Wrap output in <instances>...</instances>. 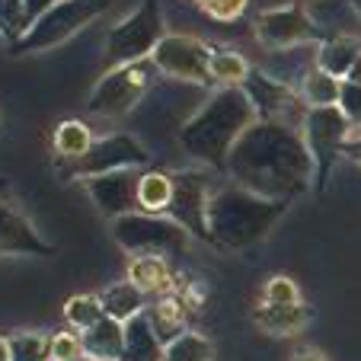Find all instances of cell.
Segmentation results:
<instances>
[{
	"label": "cell",
	"instance_id": "obj_1",
	"mask_svg": "<svg viewBox=\"0 0 361 361\" xmlns=\"http://www.w3.org/2000/svg\"><path fill=\"white\" fill-rule=\"evenodd\" d=\"M224 173L233 185L272 202H294L310 189L314 157L304 144L300 125L259 118L233 144Z\"/></svg>",
	"mask_w": 361,
	"mask_h": 361
},
{
	"label": "cell",
	"instance_id": "obj_2",
	"mask_svg": "<svg viewBox=\"0 0 361 361\" xmlns=\"http://www.w3.org/2000/svg\"><path fill=\"white\" fill-rule=\"evenodd\" d=\"M252 122H259L243 87H221L212 99L179 128V147L204 166L224 170L233 144L243 137Z\"/></svg>",
	"mask_w": 361,
	"mask_h": 361
},
{
	"label": "cell",
	"instance_id": "obj_3",
	"mask_svg": "<svg viewBox=\"0 0 361 361\" xmlns=\"http://www.w3.org/2000/svg\"><path fill=\"white\" fill-rule=\"evenodd\" d=\"M291 202H272V198L252 195L250 189L227 183L214 192L208 204V243L227 252H243L262 243L288 214Z\"/></svg>",
	"mask_w": 361,
	"mask_h": 361
},
{
	"label": "cell",
	"instance_id": "obj_4",
	"mask_svg": "<svg viewBox=\"0 0 361 361\" xmlns=\"http://www.w3.org/2000/svg\"><path fill=\"white\" fill-rule=\"evenodd\" d=\"M157 64L150 61H135V64H122V68H112L109 74H102L99 83L90 90L87 96V112L93 118H122L135 109L137 102L144 99L150 87H154V77H157Z\"/></svg>",
	"mask_w": 361,
	"mask_h": 361
},
{
	"label": "cell",
	"instance_id": "obj_5",
	"mask_svg": "<svg viewBox=\"0 0 361 361\" xmlns=\"http://www.w3.org/2000/svg\"><path fill=\"white\" fill-rule=\"evenodd\" d=\"M106 7H109V0H61L48 13H42L23 32L20 42H13V55H35V51L64 45L83 26H90Z\"/></svg>",
	"mask_w": 361,
	"mask_h": 361
},
{
	"label": "cell",
	"instance_id": "obj_6",
	"mask_svg": "<svg viewBox=\"0 0 361 361\" xmlns=\"http://www.w3.org/2000/svg\"><path fill=\"white\" fill-rule=\"evenodd\" d=\"M112 240L122 246L128 256H144V252H157V256H179L189 250V231L179 227L173 218L164 214H125V218L109 221Z\"/></svg>",
	"mask_w": 361,
	"mask_h": 361
},
{
	"label": "cell",
	"instance_id": "obj_7",
	"mask_svg": "<svg viewBox=\"0 0 361 361\" xmlns=\"http://www.w3.org/2000/svg\"><path fill=\"white\" fill-rule=\"evenodd\" d=\"M164 13H160L157 0H144L135 13L118 20L106 35V58L112 68L135 61H147L154 55V48L164 42Z\"/></svg>",
	"mask_w": 361,
	"mask_h": 361
},
{
	"label": "cell",
	"instance_id": "obj_8",
	"mask_svg": "<svg viewBox=\"0 0 361 361\" xmlns=\"http://www.w3.org/2000/svg\"><path fill=\"white\" fill-rule=\"evenodd\" d=\"M300 135H304V144L310 150V157H314V189L323 192L329 185L336 160L342 157L348 135H352V122L339 106L307 109L304 122H300Z\"/></svg>",
	"mask_w": 361,
	"mask_h": 361
},
{
	"label": "cell",
	"instance_id": "obj_9",
	"mask_svg": "<svg viewBox=\"0 0 361 361\" xmlns=\"http://www.w3.org/2000/svg\"><path fill=\"white\" fill-rule=\"evenodd\" d=\"M218 179L204 170H179L173 173V202L166 218L189 231V237L208 243V204L218 192Z\"/></svg>",
	"mask_w": 361,
	"mask_h": 361
},
{
	"label": "cell",
	"instance_id": "obj_10",
	"mask_svg": "<svg viewBox=\"0 0 361 361\" xmlns=\"http://www.w3.org/2000/svg\"><path fill=\"white\" fill-rule=\"evenodd\" d=\"M150 164V154L135 135H109L96 141L90 147L87 157L74 160V164H58V173L64 179H90V176H106V173L118 170H141Z\"/></svg>",
	"mask_w": 361,
	"mask_h": 361
},
{
	"label": "cell",
	"instance_id": "obj_11",
	"mask_svg": "<svg viewBox=\"0 0 361 361\" xmlns=\"http://www.w3.org/2000/svg\"><path fill=\"white\" fill-rule=\"evenodd\" d=\"M212 45H204L195 35H176L166 32L164 42L154 48L150 61L157 64L160 74L176 77V80H189V83H208V64H212Z\"/></svg>",
	"mask_w": 361,
	"mask_h": 361
},
{
	"label": "cell",
	"instance_id": "obj_12",
	"mask_svg": "<svg viewBox=\"0 0 361 361\" xmlns=\"http://www.w3.org/2000/svg\"><path fill=\"white\" fill-rule=\"evenodd\" d=\"M243 93L250 96L252 109L259 118H272V122H291L300 125L307 116V102L294 93L288 83L275 80V77L262 74V71H252L243 83Z\"/></svg>",
	"mask_w": 361,
	"mask_h": 361
},
{
	"label": "cell",
	"instance_id": "obj_13",
	"mask_svg": "<svg viewBox=\"0 0 361 361\" xmlns=\"http://www.w3.org/2000/svg\"><path fill=\"white\" fill-rule=\"evenodd\" d=\"M317 39V26L304 7H275L256 16V42L269 51H288Z\"/></svg>",
	"mask_w": 361,
	"mask_h": 361
},
{
	"label": "cell",
	"instance_id": "obj_14",
	"mask_svg": "<svg viewBox=\"0 0 361 361\" xmlns=\"http://www.w3.org/2000/svg\"><path fill=\"white\" fill-rule=\"evenodd\" d=\"M137 179H141L137 170H118L106 173V176H90L83 183H87V192L102 218L116 221L137 212Z\"/></svg>",
	"mask_w": 361,
	"mask_h": 361
},
{
	"label": "cell",
	"instance_id": "obj_15",
	"mask_svg": "<svg viewBox=\"0 0 361 361\" xmlns=\"http://www.w3.org/2000/svg\"><path fill=\"white\" fill-rule=\"evenodd\" d=\"M55 246L42 240L32 221L16 208L13 202L0 195V256H51Z\"/></svg>",
	"mask_w": 361,
	"mask_h": 361
},
{
	"label": "cell",
	"instance_id": "obj_16",
	"mask_svg": "<svg viewBox=\"0 0 361 361\" xmlns=\"http://www.w3.org/2000/svg\"><path fill=\"white\" fill-rule=\"evenodd\" d=\"M310 307L300 304H259L252 310V323L269 336H298L310 323Z\"/></svg>",
	"mask_w": 361,
	"mask_h": 361
},
{
	"label": "cell",
	"instance_id": "obj_17",
	"mask_svg": "<svg viewBox=\"0 0 361 361\" xmlns=\"http://www.w3.org/2000/svg\"><path fill=\"white\" fill-rule=\"evenodd\" d=\"M128 281L141 288L144 294H173V269L166 256L157 252H144V256H131L128 259Z\"/></svg>",
	"mask_w": 361,
	"mask_h": 361
},
{
	"label": "cell",
	"instance_id": "obj_18",
	"mask_svg": "<svg viewBox=\"0 0 361 361\" xmlns=\"http://www.w3.org/2000/svg\"><path fill=\"white\" fill-rule=\"evenodd\" d=\"M83 339V355L96 361H122L125 355V323L112 320V317H102L93 329L80 333Z\"/></svg>",
	"mask_w": 361,
	"mask_h": 361
},
{
	"label": "cell",
	"instance_id": "obj_19",
	"mask_svg": "<svg viewBox=\"0 0 361 361\" xmlns=\"http://www.w3.org/2000/svg\"><path fill=\"white\" fill-rule=\"evenodd\" d=\"M185 307L189 304L183 300V294H164L157 304L144 310V317L150 320V326L164 345H170L173 339L185 333Z\"/></svg>",
	"mask_w": 361,
	"mask_h": 361
},
{
	"label": "cell",
	"instance_id": "obj_20",
	"mask_svg": "<svg viewBox=\"0 0 361 361\" xmlns=\"http://www.w3.org/2000/svg\"><path fill=\"white\" fill-rule=\"evenodd\" d=\"M166 345L157 339L154 326L144 314L125 323V355L122 361H164Z\"/></svg>",
	"mask_w": 361,
	"mask_h": 361
},
{
	"label": "cell",
	"instance_id": "obj_21",
	"mask_svg": "<svg viewBox=\"0 0 361 361\" xmlns=\"http://www.w3.org/2000/svg\"><path fill=\"white\" fill-rule=\"evenodd\" d=\"M96 144L93 131H90L87 122L80 118H68L55 128V137H51V147L58 154V164H74V160L87 157L90 147Z\"/></svg>",
	"mask_w": 361,
	"mask_h": 361
},
{
	"label": "cell",
	"instance_id": "obj_22",
	"mask_svg": "<svg viewBox=\"0 0 361 361\" xmlns=\"http://www.w3.org/2000/svg\"><path fill=\"white\" fill-rule=\"evenodd\" d=\"M173 202V173L144 170L137 179V212L144 214H166Z\"/></svg>",
	"mask_w": 361,
	"mask_h": 361
},
{
	"label": "cell",
	"instance_id": "obj_23",
	"mask_svg": "<svg viewBox=\"0 0 361 361\" xmlns=\"http://www.w3.org/2000/svg\"><path fill=\"white\" fill-rule=\"evenodd\" d=\"M99 300H102L106 317H112V320H118V323H128V320H135L137 314L147 310V294H144L141 288H135L131 281H118V285L106 288Z\"/></svg>",
	"mask_w": 361,
	"mask_h": 361
},
{
	"label": "cell",
	"instance_id": "obj_24",
	"mask_svg": "<svg viewBox=\"0 0 361 361\" xmlns=\"http://www.w3.org/2000/svg\"><path fill=\"white\" fill-rule=\"evenodd\" d=\"M358 55H361L358 42L348 39V35H336V39H326L320 48H317V68L326 71L329 77L345 80L352 64L358 61Z\"/></svg>",
	"mask_w": 361,
	"mask_h": 361
},
{
	"label": "cell",
	"instance_id": "obj_25",
	"mask_svg": "<svg viewBox=\"0 0 361 361\" xmlns=\"http://www.w3.org/2000/svg\"><path fill=\"white\" fill-rule=\"evenodd\" d=\"M342 83L339 77H329L326 71L314 68L304 74L300 83V99L307 102V109H329V106H339L342 99Z\"/></svg>",
	"mask_w": 361,
	"mask_h": 361
},
{
	"label": "cell",
	"instance_id": "obj_26",
	"mask_svg": "<svg viewBox=\"0 0 361 361\" xmlns=\"http://www.w3.org/2000/svg\"><path fill=\"white\" fill-rule=\"evenodd\" d=\"M208 74H212V80L221 83V87H243L246 77L252 74V68L240 51H233V48H214Z\"/></svg>",
	"mask_w": 361,
	"mask_h": 361
},
{
	"label": "cell",
	"instance_id": "obj_27",
	"mask_svg": "<svg viewBox=\"0 0 361 361\" xmlns=\"http://www.w3.org/2000/svg\"><path fill=\"white\" fill-rule=\"evenodd\" d=\"M102 317H106V310H102V300L96 298V294H77V298H71L68 304H64V320H68V326L77 329V333L93 329Z\"/></svg>",
	"mask_w": 361,
	"mask_h": 361
},
{
	"label": "cell",
	"instance_id": "obj_28",
	"mask_svg": "<svg viewBox=\"0 0 361 361\" xmlns=\"http://www.w3.org/2000/svg\"><path fill=\"white\" fill-rule=\"evenodd\" d=\"M164 361H214V345H212V339L185 329L179 339H173L166 345Z\"/></svg>",
	"mask_w": 361,
	"mask_h": 361
},
{
	"label": "cell",
	"instance_id": "obj_29",
	"mask_svg": "<svg viewBox=\"0 0 361 361\" xmlns=\"http://www.w3.org/2000/svg\"><path fill=\"white\" fill-rule=\"evenodd\" d=\"M10 342V361H48V339L45 333H35V329H20V333L7 336Z\"/></svg>",
	"mask_w": 361,
	"mask_h": 361
},
{
	"label": "cell",
	"instance_id": "obj_30",
	"mask_svg": "<svg viewBox=\"0 0 361 361\" xmlns=\"http://www.w3.org/2000/svg\"><path fill=\"white\" fill-rule=\"evenodd\" d=\"M26 29H29L26 4L23 0H0V32L10 42H20Z\"/></svg>",
	"mask_w": 361,
	"mask_h": 361
},
{
	"label": "cell",
	"instance_id": "obj_31",
	"mask_svg": "<svg viewBox=\"0 0 361 361\" xmlns=\"http://www.w3.org/2000/svg\"><path fill=\"white\" fill-rule=\"evenodd\" d=\"M259 304H300V288L288 275H272L262 285V300Z\"/></svg>",
	"mask_w": 361,
	"mask_h": 361
},
{
	"label": "cell",
	"instance_id": "obj_32",
	"mask_svg": "<svg viewBox=\"0 0 361 361\" xmlns=\"http://www.w3.org/2000/svg\"><path fill=\"white\" fill-rule=\"evenodd\" d=\"M192 4L214 23H233L250 7V0H192Z\"/></svg>",
	"mask_w": 361,
	"mask_h": 361
},
{
	"label": "cell",
	"instance_id": "obj_33",
	"mask_svg": "<svg viewBox=\"0 0 361 361\" xmlns=\"http://www.w3.org/2000/svg\"><path fill=\"white\" fill-rule=\"evenodd\" d=\"M83 355V339L80 333H58L51 336L48 345V361H74Z\"/></svg>",
	"mask_w": 361,
	"mask_h": 361
},
{
	"label": "cell",
	"instance_id": "obj_34",
	"mask_svg": "<svg viewBox=\"0 0 361 361\" xmlns=\"http://www.w3.org/2000/svg\"><path fill=\"white\" fill-rule=\"evenodd\" d=\"M339 109L348 116V122L361 128V87H355V83H342Z\"/></svg>",
	"mask_w": 361,
	"mask_h": 361
},
{
	"label": "cell",
	"instance_id": "obj_35",
	"mask_svg": "<svg viewBox=\"0 0 361 361\" xmlns=\"http://www.w3.org/2000/svg\"><path fill=\"white\" fill-rule=\"evenodd\" d=\"M26 4V16H29V26H32L35 20H39L42 13H48V10L55 7V4H61V0H23Z\"/></svg>",
	"mask_w": 361,
	"mask_h": 361
},
{
	"label": "cell",
	"instance_id": "obj_36",
	"mask_svg": "<svg viewBox=\"0 0 361 361\" xmlns=\"http://www.w3.org/2000/svg\"><path fill=\"white\" fill-rule=\"evenodd\" d=\"M342 154H345L352 164L361 166V128H352V135H348L345 147H342Z\"/></svg>",
	"mask_w": 361,
	"mask_h": 361
},
{
	"label": "cell",
	"instance_id": "obj_37",
	"mask_svg": "<svg viewBox=\"0 0 361 361\" xmlns=\"http://www.w3.org/2000/svg\"><path fill=\"white\" fill-rule=\"evenodd\" d=\"M291 361H326V355H323L320 348H298V352L291 355Z\"/></svg>",
	"mask_w": 361,
	"mask_h": 361
},
{
	"label": "cell",
	"instance_id": "obj_38",
	"mask_svg": "<svg viewBox=\"0 0 361 361\" xmlns=\"http://www.w3.org/2000/svg\"><path fill=\"white\" fill-rule=\"evenodd\" d=\"M345 83H355V87H361V55H358V61L352 64V71H348Z\"/></svg>",
	"mask_w": 361,
	"mask_h": 361
},
{
	"label": "cell",
	"instance_id": "obj_39",
	"mask_svg": "<svg viewBox=\"0 0 361 361\" xmlns=\"http://www.w3.org/2000/svg\"><path fill=\"white\" fill-rule=\"evenodd\" d=\"M0 361H10V342H7V336H0Z\"/></svg>",
	"mask_w": 361,
	"mask_h": 361
},
{
	"label": "cell",
	"instance_id": "obj_40",
	"mask_svg": "<svg viewBox=\"0 0 361 361\" xmlns=\"http://www.w3.org/2000/svg\"><path fill=\"white\" fill-rule=\"evenodd\" d=\"M348 7H352V10H355V16L361 20V0H348Z\"/></svg>",
	"mask_w": 361,
	"mask_h": 361
},
{
	"label": "cell",
	"instance_id": "obj_41",
	"mask_svg": "<svg viewBox=\"0 0 361 361\" xmlns=\"http://www.w3.org/2000/svg\"><path fill=\"white\" fill-rule=\"evenodd\" d=\"M74 361H96V358H90V355H80V358H74Z\"/></svg>",
	"mask_w": 361,
	"mask_h": 361
}]
</instances>
